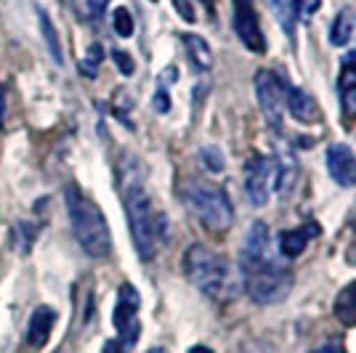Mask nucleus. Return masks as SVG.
Masks as SVG:
<instances>
[{
	"mask_svg": "<svg viewBox=\"0 0 356 353\" xmlns=\"http://www.w3.org/2000/svg\"><path fill=\"white\" fill-rule=\"evenodd\" d=\"M122 202H125V215H128L138 258L141 261L154 258L157 245L165 234V218L163 213L154 210L144 189V178L136 167H122Z\"/></svg>",
	"mask_w": 356,
	"mask_h": 353,
	"instance_id": "nucleus-1",
	"label": "nucleus"
},
{
	"mask_svg": "<svg viewBox=\"0 0 356 353\" xmlns=\"http://www.w3.org/2000/svg\"><path fill=\"white\" fill-rule=\"evenodd\" d=\"M67 210H70L74 239L83 247V252L88 258H106L112 252V234H109V226L99 205L72 183L67 186Z\"/></svg>",
	"mask_w": 356,
	"mask_h": 353,
	"instance_id": "nucleus-2",
	"label": "nucleus"
},
{
	"mask_svg": "<svg viewBox=\"0 0 356 353\" xmlns=\"http://www.w3.org/2000/svg\"><path fill=\"white\" fill-rule=\"evenodd\" d=\"M181 199H184L186 210L208 229L210 234H223V231L232 229V223H234V207H232L229 194L223 192L221 186L192 178V181L184 183Z\"/></svg>",
	"mask_w": 356,
	"mask_h": 353,
	"instance_id": "nucleus-3",
	"label": "nucleus"
},
{
	"mask_svg": "<svg viewBox=\"0 0 356 353\" xmlns=\"http://www.w3.org/2000/svg\"><path fill=\"white\" fill-rule=\"evenodd\" d=\"M184 274L194 287L208 297L223 300V297H234L237 284L229 271V263L218 258L216 252H210L202 245H192L184 252Z\"/></svg>",
	"mask_w": 356,
	"mask_h": 353,
	"instance_id": "nucleus-4",
	"label": "nucleus"
},
{
	"mask_svg": "<svg viewBox=\"0 0 356 353\" xmlns=\"http://www.w3.org/2000/svg\"><path fill=\"white\" fill-rule=\"evenodd\" d=\"M242 284L258 306H274L293 293V274L280 263L255 265L242 271Z\"/></svg>",
	"mask_w": 356,
	"mask_h": 353,
	"instance_id": "nucleus-5",
	"label": "nucleus"
},
{
	"mask_svg": "<svg viewBox=\"0 0 356 353\" xmlns=\"http://www.w3.org/2000/svg\"><path fill=\"white\" fill-rule=\"evenodd\" d=\"M138 293H136L134 284H122L118 293V306H115V313H112V322H115V329H118V340L109 343L106 351L112 353H128L136 345L138 340V332H141V324H138Z\"/></svg>",
	"mask_w": 356,
	"mask_h": 353,
	"instance_id": "nucleus-6",
	"label": "nucleus"
},
{
	"mask_svg": "<svg viewBox=\"0 0 356 353\" xmlns=\"http://www.w3.org/2000/svg\"><path fill=\"white\" fill-rule=\"evenodd\" d=\"M284 83L271 72V69H261L255 72V99L258 106L264 112V117L268 120V125L274 131L282 128V112H284Z\"/></svg>",
	"mask_w": 356,
	"mask_h": 353,
	"instance_id": "nucleus-7",
	"label": "nucleus"
},
{
	"mask_svg": "<svg viewBox=\"0 0 356 353\" xmlns=\"http://www.w3.org/2000/svg\"><path fill=\"white\" fill-rule=\"evenodd\" d=\"M232 3H234V32H237V38L242 40L245 48H250L252 54H264L266 51V38H264L252 0H232Z\"/></svg>",
	"mask_w": 356,
	"mask_h": 353,
	"instance_id": "nucleus-8",
	"label": "nucleus"
},
{
	"mask_svg": "<svg viewBox=\"0 0 356 353\" xmlns=\"http://www.w3.org/2000/svg\"><path fill=\"white\" fill-rule=\"evenodd\" d=\"M274 160L271 157H252L245 167V192L255 207H264L271 197V181H274Z\"/></svg>",
	"mask_w": 356,
	"mask_h": 353,
	"instance_id": "nucleus-9",
	"label": "nucleus"
},
{
	"mask_svg": "<svg viewBox=\"0 0 356 353\" xmlns=\"http://www.w3.org/2000/svg\"><path fill=\"white\" fill-rule=\"evenodd\" d=\"M239 263H242V271L245 268H255V265L277 263L271 258V236H268V229L264 221H255L250 226V231L245 236V245H242Z\"/></svg>",
	"mask_w": 356,
	"mask_h": 353,
	"instance_id": "nucleus-10",
	"label": "nucleus"
},
{
	"mask_svg": "<svg viewBox=\"0 0 356 353\" xmlns=\"http://www.w3.org/2000/svg\"><path fill=\"white\" fill-rule=\"evenodd\" d=\"M325 165H327L330 178H332L338 186H343V189L356 186V157L348 147H343V144L327 147Z\"/></svg>",
	"mask_w": 356,
	"mask_h": 353,
	"instance_id": "nucleus-11",
	"label": "nucleus"
},
{
	"mask_svg": "<svg viewBox=\"0 0 356 353\" xmlns=\"http://www.w3.org/2000/svg\"><path fill=\"white\" fill-rule=\"evenodd\" d=\"M341 104H343V120L351 122L356 120V51L343 59L341 69Z\"/></svg>",
	"mask_w": 356,
	"mask_h": 353,
	"instance_id": "nucleus-12",
	"label": "nucleus"
},
{
	"mask_svg": "<svg viewBox=\"0 0 356 353\" xmlns=\"http://www.w3.org/2000/svg\"><path fill=\"white\" fill-rule=\"evenodd\" d=\"M54 324H56V311L51 306H38L32 311L30 324H27V343L32 348H43L54 332Z\"/></svg>",
	"mask_w": 356,
	"mask_h": 353,
	"instance_id": "nucleus-13",
	"label": "nucleus"
},
{
	"mask_svg": "<svg viewBox=\"0 0 356 353\" xmlns=\"http://www.w3.org/2000/svg\"><path fill=\"white\" fill-rule=\"evenodd\" d=\"M284 93H287L284 106H287V112L298 122H314V120L319 117V106H316L312 93H306L303 88H287Z\"/></svg>",
	"mask_w": 356,
	"mask_h": 353,
	"instance_id": "nucleus-14",
	"label": "nucleus"
},
{
	"mask_svg": "<svg viewBox=\"0 0 356 353\" xmlns=\"http://www.w3.org/2000/svg\"><path fill=\"white\" fill-rule=\"evenodd\" d=\"M356 38V11L354 8H343L335 16L332 27H330V43L332 45H348Z\"/></svg>",
	"mask_w": 356,
	"mask_h": 353,
	"instance_id": "nucleus-15",
	"label": "nucleus"
},
{
	"mask_svg": "<svg viewBox=\"0 0 356 353\" xmlns=\"http://www.w3.org/2000/svg\"><path fill=\"white\" fill-rule=\"evenodd\" d=\"M335 316L346 327H356V281H348L335 297Z\"/></svg>",
	"mask_w": 356,
	"mask_h": 353,
	"instance_id": "nucleus-16",
	"label": "nucleus"
},
{
	"mask_svg": "<svg viewBox=\"0 0 356 353\" xmlns=\"http://www.w3.org/2000/svg\"><path fill=\"white\" fill-rule=\"evenodd\" d=\"M274 176H277V192L280 194H290L293 186H296V178H298V162L290 151H284V157L274 162Z\"/></svg>",
	"mask_w": 356,
	"mask_h": 353,
	"instance_id": "nucleus-17",
	"label": "nucleus"
},
{
	"mask_svg": "<svg viewBox=\"0 0 356 353\" xmlns=\"http://www.w3.org/2000/svg\"><path fill=\"white\" fill-rule=\"evenodd\" d=\"M181 40H184V48H186V54H189V59L197 69H210L213 67V51L200 35H184Z\"/></svg>",
	"mask_w": 356,
	"mask_h": 353,
	"instance_id": "nucleus-18",
	"label": "nucleus"
},
{
	"mask_svg": "<svg viewBox=\"0 0 356 353\" xmlns=\"http://www.w3.org/2000/svg\"><path fill=\"white\" fill-rule=\"evenodd\" d=\"M309 231L306 229H290L280 234V252L287 258H298L300 252L306 250V242H309Z\"/></svg>",
	"mask_w": 356,
	"mask_h": 353,
	"instance_id": "nucleus-19",
	"label": "nucleus"
},
{
	"mask_svg": "<svg viewBox=\"0 0 356 353\" xmlns=\"http://www.w3.org/2000/svg\"><path fill=\"white\" fill-rule=\"evenodd\" d=\"M38 19H40V32H43L45 48H48L51 59L56 61V64H64V56H61V43H59V32H56V27H54V22L48 19V14H45V11H38Z\"/></svg>",
	"mask_w": 356,
	"mask_h": 353,
	"instance_id": "nucleus-20",
	"label": "nucleus"
},
{
	"mask_svg": "<svg viewBox=\"0 0 356 353\" xmlns=\"http://www.w3.org/2000/svg\"><path fill=\"white\" fill-rule=\"evenodd\" d=\"M200 160H202V165L208 167L210 173H223V167H226V157L221 154V149L216 147L200 149Z\"/></svg>",
	"mask_w": 356,
	"mask_h": 353,
	"instance_id": "nucleus-21",
	"label": "nucleus"
},
{
	"mask_svg": "<svg viewBox=\"0 0 356 353\" xmlns=\"http://www.w3.org/2000/svg\"><path fill=\"white\" fill-rule=\"evenodd\" d=\"M112 27L118 32L120 38H131L134 35V16L128 8H118L115 16H112Z\"/></svg>",
	"mask_w": 356,
	"mask_h": 353,
	"instance_id": "nucleus-22",
	"label": "nucleus"
},
{
	"mask_svg": "<svg viewBox=\"0 0 356 353\" xmlns=\"http://www.w3.org/2000/svg\"><path fill=\"white\" fill-rule=\"evenodd\" d=\"M268 3H271V8L280 16L282 30L293 38V3H287V0H268Z\"/></svg>",
	"mask_w": 356,
	"mask_h": 353,
	"instance_id": "nucleus-23",
	"label": "nucleus"
},
{
	"mask_svg": "<svg viewBox=\"0 0 356 353\" xmlns=\"http://www.w3.org/2000/svg\"><path fill=\"white\" fill-rule=\"evenodd\" d=\"M293 3V14L300 19V22H309L316 11H319V6H322V0H290Z\"/></svg>",
	"mask_w": 356,
	"mask_h": 353,
	"instance_id": "nucleus-24",
	"label": "nucleus"
},
{
	"mask_svg": "<svg viewBox=\"0 0 356 353\" xmlns=\"http://www.w3.org/2000/svg\"><path fill=\"white\" fill-rule=\"evenodd\" d=\"M99 59H102V48L93 45V48H90V56L88 59H83V72L93 77V74H96V67H99Z\"/></svg>",
	"mask_w": 356,
	"mask_h": 353,
	"instance_id": "nucleus-25",
	"label": "nucleus"
},
{
	"mask_svg": "<svg viewBox=\"0 0 356 353\" xmlns=\"http://www.w3.org/2000/svg\"><path fill=\"white\" fill-rule=\"evenodd\" d=\"M112 59L118 61V69L122 74H134V59H131V56H128V54H125V51H115V54H112Z\"/></svg>",
	"mask_w": 356,
	"mask_h": 353,
	"instance_id": "nucleus-26",
	"label": "nucleus"
},
{
	"mask_svg": "<svg viewBox=\"0 0 356 353\" xmlns=\"http://www.w3.org/2000/svg\"><path fill=\"white\" fill-rule=\"evenodd\" d=\"M86 3V11H88L90 19H102L109 6V0H83Z\"/></svg>",
	"mask_w": 356,
	"mask_h": 353,
	"instance_id": "nucleus-27",
	"label": "nucleus"
},
{
	"mask_svg": "<svg viewBox=\"0 0 356 353\" xmlns=\"http://www.w3.org/2000/svg\"><path fill=\"white\" fill-rule=\"evenodd\" d=\"M154 109H157L160 115H165V112L170 109V99H168V90H165V85H160V90L154 93Z\"/></svg>",
	"mask_w": 356,
	"mask_h": 353,
	"instance_id": "nucleus-28",
	"label": "nucleus"
},
{
	"mask_svg": "<svg viewBox=\"0 0 356 353\" xmlns=\"http://www.w3.org/2000/svg\"><path fill=\"white\" fill-rule=\"evenodd\" d=\"M173 6H176V11L184 16L186 22H194V8L189 0H173Z\"/></svg>",
	"mask_w": 356,
	"mask_h": 353,
	"instance_id": "nucleus-29",
	"label": "nucleus"
},
{
	"mask_svg": "<svg viewBox=\"0 0 356 353\" xmlns=\"http://www.w3.org/2000/svg\"><path fill=\"white\" fill-rule=\"evenodd\" d=\"M316 353H343V351L338 348V345H335V343H330V345H322V348H319Z\"/></svg>",
	"mask_w": 356,
	"mask_h": 353,
	"instance_id": "nucleus-30",
	"label": "nucleus"
},
{
	"mask_svg": "<svg viewBox=\"0 0 356 353\" xmlns=\"http://www.w3.org/2000/svg\"><path fill=\"white\" fill-rule=\"evenodd\" d=\"M3 112H6V96H3V88H0V122H3Z\"/></svg>",
	"mask_w": 356,
	"mask_h": 353,
	"instance_id": "nucleus-31",
	"label": "nucleus"
},
{
	"mask_svg": "<svg viewBox=\"0 0 356 353\" xmlns=\"http://www.w3.org/2000/svg\"><path fill=\"white\" fill-rule=\"evenodd\" d=\"M189 353H213V351H210L208 345H194V348Z\"/></svg>",
	"mask_w": 356,
	"mask_h": 353,
	"instance_id": "nucleus-32",
	"label": "nucleus"
},
{
	"mask_svg": "<svg viewBox=\"0 0 356 353\" xmlns=\"http://www.w3.org/2000/svg\"><path fill=\"white\" fill-rule=\"evenodd\" d=\"M149 353H168V351H165V348H152Z\"/></svg>",
	"mask_w": 356,
	"mask_h": 353,
	"instance_id": "nucleus-33",
	"label": "nucleus"
}]
</instances>
